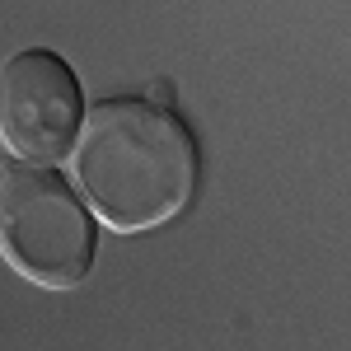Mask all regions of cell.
Listing matches in <instances>:
<instances>
[{"label": "cell", "instance_id": "6da1fadb", "mask_svg": "<svg viewBox=\"0 0 351 351\" xmlns=\"http://www.w3.org/2000/svg\"><path fill=\"white\" fill-rule=\"evenodd\" d=\"M75 192L117 234H145L188 211L202 178L192 127L155 99H104L71 145Z\"/></svg>", "mask_w": 351, "mask_h": 351}, {"label": "cell", "instance_id": "7a4b0ae2", "mask_svg": "<svg viewBox=\"0 0 351 351\" xmlns=\"http://www.w3.org/2000/svg\"><path fill=\"white\" fill-rule=\"evenodd\" d=\"M0 258L43 291H75L94 271V211L56 164L14 160L0 169Z\"/></svg>", "mask_w": 351, "mask_h": 351}, {"label": "cell", "instance_id": "3957f363", "mask_svg": "<svg viewBox=\"0 0 351 351\" xmlns=\"http://www.w3.org/2000/svg\"><path fill=\"white\" fill-rule=\"evenodd\" d=\"M84 122V89L52 47H24L0 61V141L14 160L61 164Z\"/></svg>", "mask_w": 351, "mask_h": 351}]
</instances>
